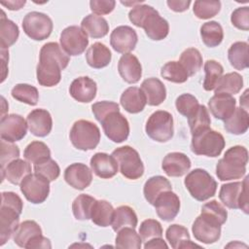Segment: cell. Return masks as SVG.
<instances>
[{
    "label": "cell",
    "mask_w": 249,
    "mask_h": 249,
    "mask_svg": "<svg viewBox=\"0 0 249 249\" xmlns=\"http://www.w3.org/2000/svg\"><path fill=\"white\" fill-rule=\"evenodd\" d=\"M115 243L118 248L140 249L142 246V238L135 231L134 228L125 227L117 231Z\"/></svg>",
    "instance_id": "obj_40"
},
{
    "label": "cell",
    "mask_w": 249,
    "mask_h": 249,
    "mask_svg": "<svg viewBox=\"0 0 249 249\" xmlns=\"http://www.w3.org/2000/svg\"><path fill=\"white\" fill-rule=\"evenodd\" d=\"M81 28L83 31L91 38H102L109 32V24L107 20L94 14L88 15L81 22Z\"/></svg>",
    "instance_id": "obj_32"
},
{
    "label": "cell",
    "mask_w": 249,
    "mask_h": 249,
    "mask_svg": "<svg viewBox=\"0 0 249 249\" xmlns=\"http://www.w3.org/2000/svg\"><path fill=\"white\" fill-rule=\"evenodd\" d=\"M26 122L30 132L38 137H45L50 134L53 128V119L49 111L45 109L32 110L27 118Z\"/></svg>",
    "instance_id": "obj_20"
},
{
    "label": "cell",
    "mask_w": 249,
    "mask_h": 249,
    "mask_svg": "<svg viewBox=\"0 0 249 249\" xmlns=\"http://www.w3.org/2000/svg\"><path fill=\"white\" fill-rule=\"evenodd\" d=\"M138 219L135 211L128 205H121L114 210L113 220L111 223L114 231H118L123 228L130 227L134 228L137 226Z\"/></svg>",
    "instance_id": "obj_35"
},
{
    "label": "cell",
    "mask_w": 249,
    "mask_h": 249,
    "mask_svg": "<svg viewBox=\"0 0 249 249\" xmlns=\"http://www.w3.org/2000/svg\"><path fill=\"white\" fill-rule=\"evenodd\" d=\"M112 156L117 160L120 172L130 180H136L144 174V164L138 152L130 146H123L115 149Z\"/></svg>",
    "instance_id": "obj_8"
},
{
    "label": "cell",
    "mask_w": 249,
    "mask_h": 249,
    "mask_svg": "<svg viewBox=\"0 0 249 249\" xmlns=\"http://www.w3.org/2000/svg\"><path fill=\"white\" fill-rule=\"evenodd\" d=\"M24 33L35 41L47 39L53 28V20L49 16L40 12H30L22 19Z\"/></svg>",
    "instance_id": "obj_12"
},
{
    "label": "cell",
    "mask_w": 249,
    "mask_h": 249,
    "mask_svg": "<svg viewBox=\"0 0 249 249\" xmlns=\"http://www.w3.org/2000/svg\"><path fill=\"white\" fill-rule=\"evenodd\" d=\"M243 87V79L237 72L228 73L220 79L216 89L215 93L225 92L229 94L238 93Z\"/></svg>",
    "instance_id": "obj_42"
},
{
    "label": "cell",
    "mask_w": 249,
    "mask_h": 249,
    "mask_svg": "<svg viewBox=\"0 0 249 249\" xmlns=\"http://www.w3.org/2000/svg\"><path fill=\"white\" fill-rule=\"evenodd\" d=\"M155 206L157 215L165 222L172 221L180 210L179 196L172 191L161 193L156 199Z\"/></svg>",
    "instance_id": "obj_18"
},
{
    "label": "cell",
    "mask_w": 249,
    "mask_h": 249,
    "mask_svg": "<svg viewBox=\"0 0 249 249\" xmlns=\"http://www.w3.org/2000/svg\"><path fill=\"white\" fill-rule=\"evenodd\" d=\"M116 6V1L114 0H91L89 2V7L91 12L96 16H102L110 14Z\"/></svg>",
    "instance_id": "obj_57"
},
{
    "label": "cell",
    "mask_w": 249,
    "mask_h": 249,
    "mask_svg": "<svg viewBox=\"0 0 249 249\" xmlns=\"http://www.w3.org/2000/svg\"><path fill=\"white\" fill-rule=\"evenodd\" d=\"M166 4L170 10L177 12V13H181V12H184L189 9V7L191 5V1L190 0H188V1H174V0L170 1V0H168L166 2Z\"/></svg>",
    "instance_id": "obj_58"
},
{
    "label": "cell",
    "mask_w": 249,
    "mask_h": 249,
    "mask_svg": "<svg viewBox=\"0 0 249 249\" xmlns=\"http://www.w3.org/2000/svg\"><path fill=\"white\" fill-rule=\"evenodd\" d=\"M201 40L205 46L214 48L219 46L224 38V31L222 25L214 20L203 23L200 27Z\"/></svg>",
    "instance_id": "obj_38"
},
{
    "label": "cell",
    "mask_w": 249,
    "mask_h": 249,
    "mask_svg": "<svg viewBox=\"0 0 249 249\" xmlns=\"http://www.w3.org/2000/svg\"><path fill=\"white\" fill-rule=\"evenodd\" d=\"M19 35V30L18 25L8 19L5 13L2 11V16L0 19V46L1 49L8 50L9 47L14 45Z\"/></svg>",
    "instance_id": "obj_39"
},
{
    "label": "cell",
    "mask_w": 249,
    "mask_h": 249,
    "mask_svg": "<svg viewBox=\"0 0 249 249\" xmlns=\"http://www.w3.org/2000/svg\"><path fill=\"white\" fill-rule=\"evenodd\" d=\"M95 200L96 199L94 197L89 195H86V194L79 195L72 203V211H73L74 217L77 220H81V221L90 219L91 209Z\"/></svg>",
    "instance_id": "obj_45"
},
{
    "label": "cell",
    "mask_w": 249,
    "mask_h": 249,
    "mask_svg": "<svg viewBox=\"0 0 249 249\" xmlns=\"http://www.w3.org/2000/svg\"><path fill=\"white\" fill-rule=\"evenodd\" d=\"M221 10V2L213 0H197L194 4V14L197 18L208 19L215 17Z\"/></svg>",
    "instance_id": "obj_49"
},
{
    "label": "cell",
    "mask_w": 249,
    "mask_h": 249,
    "mask_svg": "<svg viewBox=\"0 0 249 249\" xmlns=\"http://www.w3.org/2000/svg\"><path fill=\"white\" fill-rule=\"evenodd\" d=\"M27 248H52V244L49 238L41 234L37 236L34 240H32V242L28 245Z\"/></svg>",
    "instance_id": "obj_59"
},
{
    "label": "cell",
    "mask_w": 249,
    "mask_h": 249,
    "mask_svg": "<svg viewBox=\"0 0 249 249\" xmlns=\"http://www.w3.org/2000/svg\"><path fill=\"white\" fill-rule=\"evenodd\" d=\"M175 106L181 115L189 118L197 110L199 103L194 95L190 93H183L176 98Z\"/></svg>",
    "instance_id": "obj_50"
},
{
    "label": "cell",
    "mask_w": 249,
    "mask_h": 249,
    "mask_svg": "<svg viewBox=\"0 0 249 249\" xmlns=\"http://www.w3.org/2000/svg\"><path fill=\"white\" fill-rule=\"evenodd\" d=\"M121 105L123 108L131 114H137L144 110L146 106V97L141 90V89L137 87H129L127 88L121 95L120 98Z\"/></svg>",
    "instance_id": "obj_27"
},
{
    "label": "cell",
    "mask_w": 249,
    "mask_h": 249,
    "mask_svg": "<svg viewBox=\"0 0 249 249\" xmlns=\"http://www.w3.org/2000/svg\"><path fill=\"white\" fill-rule=\"evenodd\" d=\"M204 72L205 78L203 81V89L207 91L215 89L223 76V66L216 60L209 59L204 63Z\"/></svg>",
    "instance_id": "obj_43"
},
{
    "label": "cell",
    "mask_w": 249,
    "mask_h": 249,
    "mask_svg": "<svg viewBox=\"0 0 249 249\" xmlns=\"http://www.w3.org/2000/svg\"><path fill=\"white\" fill-rule=\"evenodd\" d=\"M111 58L112 53L110 50L100 42L92 44L86 53V59L88 64L95 69H100L109 65Z\"/></svg>",
    "instance_id": "obj_31"
},
{
    "label": "cell",
    "mask_w": 249,
    "mask_h": 249,
    "mask_svg": "<svg viewBox=\"0 0 249 249\" xmlns=\"http://www.w3.org/2000/svg\"><path fill=\"white\" fill-rule=\"evenodd\" d=\"M90 167L93 173L101 179H110L114 177L119 170L115 158L106 153L94 154L90 159Z\"/></svg>",
    "instance_id": "obj_24"
},
{
    "label": "cell",
    "mask_w": 249,
    "mask_h": 249,
    "mask_svg": "<svg viewBox=\"0 0 249 249\" xmlns=\"http://www.w3.org/2000/svg\"><path fill=\"white\" fill-rule=\"evenodd\" d=\"M138 41L136 31L127 25L116 27L110 35L111 47L120 53H128L133 51Z\"/></svg>",
    "instance_id": "obj_17"
},
{
    "label": "cell",
    "mask_w": 249,
    "mask_h": 249,
    "mask_svg": "<svg viewBox=\"0 0 249 249\" xmlns=\"http://www.w3.org/2000/svg\"><path fill=\"white\" fill-rule=\"evenodd\" d=\"M162 232L163 231L160 223L154 219L144 220L139 228V235L144 242L156 237H161Z\"/></svg>",
    "instance_id": "obj_51"
},
{
    "label": "cell",
    "mask_w": 249,
    "mask_h": 249,
    "mask_svg": "<svg viewBox=\"0 0 249 249\" xmlns=\"http://www.w3.org/2000/svg\"><path fill=\"white\" fill-rule=\"evenodd\" d=\"M118 71L123 80L128 84L139 82L142 76V66L138 58L128 53L121 56L118 63Z\"/></svg>",
    "instance_id": "obj_25"
},
{
    "label": "cell",
    "mask_w": 249,
    "mask_h": 249,
    "mask_svg": "<svg viewBox=\"0 0 249 249\" xmlns=\"http://www.w3.org/2000/svg\"><path fill=\"white\" fill-rule=\"evenodd\" d=\"M64 180L70 187L76 190H84L90 185L92 173L85 163L75 162L64 170Z\"/></svg>",
    "instance_id": "obj_19"
},
{
    "label": "cell",
    "mask_w": 249,
    "mask_h": 249,
    "mask_svg": "<svg viewBox=\"0 0 249 249\" xmlns=\"http://www.w3.org/2000/svg\"><path fill=\"white\" fill-rule=\"evenodd\" d=\"M223 224L214 216L206 212L195 220L192 226V231L196 240L205 244H212L221 236V226Z\"/></svg>",
    "instance_id": "obj_11"
},
{
    "label": "cell",
    "mask_w": 249,
    "mask_h": 249,
    "mask_svg": "<svg viewBox=\"0 0 249 249\" xmlns=\"http://www.w3.org/2000/svg\"><path fill=\"white\" fill-rule=\"evenodd\" d=\"M2 181L7 179L14 185H18L21 181L31 173V165L28 161L21 159H16L1 169Z\"/></svg>",
    "instance_id": "obj_28"
},
{
    "label": "cell",
    "mask_w": 249,
    "mask_h": 249,
    "mask_svg": "<svg viewBox=\"0 0 249 249\" xmlns=\"http://www.w3.org/2000/svg\"><path fill=\"white\" fill-rule=\"evenodd\" d=\"M19 186L24 197L34 204L44 202L50 194V181L35 172L28 174Z\"/></svg>",
    "instance_id": "obj_13"
},
{
    "label": "cell",
    "mask_w": 249,
    "mask_h": 249,
    "mask_svg": "<svg viewBox=\"0 0 249 249\" xmlns=\"http://www.w3.org/2000/svg\"><path fill=\"white\" fill-rule=\"evenodd\" d=\"M19 157V149L17 145L12 144L11 142H7L5 140L1 141V169L5 168L8 163L12 160L18 159Z\"/></svg>",
    "instance_id": "obj_54"
},
{
    "label": "cell",
    "mask_w": 249,
    "mask_h": 249,
    "mask_svg": "<svg viewBox=\"0 0 249 249\" xmlns=\"http://www.w3.org/2000/svg\"><path fill=\"white\" fill-rule=\"evenodd\" d=\"M27 122L18 114H10L1 117L0 135L1 139L7 142L21 140L27 132Z\"/></svg>",
    "instance_id": "obj_16"
},
{
    "label": "cell",
    "mask_w": 249,
    "mask_h": 249,
    "mask_svg": "<svg viewBox=\"0 0 249 249\" xmlns=\"http://www.w3.org/2000/svg\"><path fill=\"white\" fill-rule=\"evenodd\" d=\"M231 21L236 28L247 31L249 29V8L245 6L235 9L231 13Z\"/></svg>",
    "instance_id": "obj_55"
},
{
    "label": "cell",
    "mask_w": 249,
    "mask_h": 249,
    "mask_svg": "<svg viewBox=\"0 0 249 249\" xmlns=\"http://www.w3.org/2000/svg\"><path fill=\"white\" fill-rule=\"evenodd\" d=\"M114 210L115 209L112 204L107 200H95L91 209L90 220L99 227H108L112 223Z\"/></svg>",
    "instance_id": "obj_36"
},
{
    "label": "cell",
    "mask_w": 249,
    "mask_h": 249,
    "mask_svg": "<svg viewBox=\"0 0 249 249\" xmlns=\"http://www.w3.org/2000/svg\"><path fill=\"white\" fill-rule=\"evenodd\" d=\"M249 126V114L245 108H235L233 113L224 121L225 129L235 135L243 134Z\"/></svg>",
    "instance_id": "obj_33"
},
{
    "label": "cell",
    "mask_w": 249,
    "mask_h": 249,
    "mask_svg": "<svg viewBox=\"0 0 249 249\" xmlns=\"http://www.w3.org/2000/svg\"><path fill=\"white\" fill-rule=\"evenodd\" d=\"M167 244L161 237H156L153 239H150L145 242L144 248L145 249H150V248H167Z\"/></svg>",
    "instance_id": "obj_60"
},
{
    "label": "cell",
    "mask_w": 249,
    "mask_h": 249,
    "mask_svg": "<svg viewBox=\"0 0 249 249\" xmlns=\"http://www.w3.org/2000/svg\"><path fill=\"white\" fill-rule=\"evenodd\" d=\"M248 151L245 147L236 145L229 148L224 157L218 160L216 175L221 181L240 179L246 173Z\"/></svg>",
    "instance_id": "obj_4"
},
{
    "label": "cell",
    "mask_w": 249,
    "mask_h": 249,
    "mask_svg": "<svg viewBox=\"0 0 249 249\" xmlns=\"http://www.w3.org/2000/svg\"><path fill=\"white\" fill-rule=\"evenodd\" d=\"M171 183L163 176L157 175L149 178L143 188V194L150 204H154L157 197L165 191H171Z\"/></svg>",
    "instance_id": "obj_34"
},
{
    "label": "cell",
    "mask_w": 249,
    "mask_h": 249,
    "mask_svg": "<svg viewBox=\"0 0 249 249\" xmlns=\"http://www.w3.org/2000/svg\"><path fill=\"white\" fill-rule=\"evenodd\" d=\"M60 46L68 55H79L83 53L88 45V35L77 25H71L64 28L60 34Z\"/></svg>",
    "instance_id": "obj_14"
},
{
    "label": "cell",
    "mask_w": 249,
    "mask_h": 249,
    "mask_svg": "<svg viewBox=\"0 0 249 249\" xmlns=\"http://www.w3.org/2000/svg\"><path fill=\"white\" fill-rule=\"evenodd\" d=\"M92 113L95 117V119L101 123L110 113L113 112H119V104L113 101H99L91 106Z\"/></svg>",
    "instance_id": "obj_53"
},
{
    "label": "cell",
    "mask_w": 249,
    "mask_h": 249,
    "mask_svg": "<svg viewBox=\"0 0 249 249\" xmlns=\"http://www.w3.org/2000/svg\"><path fill=\"white\" fill-rule=\"evenodd\" d=\"M129 20L137 27L145 30L146 35L154 41L164 39L169 32V24L159 12L147 4H138L129 11Z\"/></svg>",
    "instance_id": "obj_2"
},
{
    "label": "cell",
    "mask_w": 249,
    "mask_h": 249,
    "mask_svg": "<svg viewBox=\"0 0 249 249\" xmlns=\"http://www.w3.org/2000/svg\"><path fill=\"white\" fill-rule=\"evenodd\" d=\"M100 124L105 135L115 143L125 141L129 135V124L120 111L110 113Z\"/></svg>",
    "instance_id": "obj_15"
},
{
    "label": "cell",
    "mask_w": 249,
    "mask_h": 249,
    "mask_svg": "<svg viewBox=\"0 0 249 249\" xmlns=\"http://www.w3.org/2000/svg\"><path fill=\"white\" fill-rule=\"evenodd\" d=\"M248 44L246 42H235L228 51V58L231 65L236 70L246 69L249 65Z\"/></svg>",
    "instance_id": "obj_37"
},
{
    "label": "cell",
    "mask_w": 249,
    "mask_h": 249,
    "mask_svg": "<svg viewBox=\"0 0 249 249\" xmlns=\"http://www.w3.org/2000/svg\"><path fill=\"white\" fill-rule=\"evenodd\" d=\"M191 165L188 156L180 152H172L163 158L161 168L170 177H180L190 170Z\"/></svg>",
    "instance_id": "obj_23"
},
{
    "label": "cell",
    "mask_w": 249,
    "mask_h": 249,
    "mask_svg": "<svg viewBox=\"0 0 249 249\" xmlns=\"http://www.w3.org/2000/svg\"><path fill=\"white\" fill-rule=\"evenodd\" d=\"M236 100L229 93L219 92L215 93L208 101V108L211 114L219 120L225 121L235 110Z\"/></svg>",
    "instance_id": "obj_22"
},
{
    "label": "cell",
    "mask_w": 249,
    "mask_h": 249,
    "mask_svg": "<svg viewBox=\"0 0 249 249\" xmlns=\"http://www.w3.org/2000/svg\"><path fill=\"white\" fill-rule=\"evenodd\" d=\"M41 234L42 229L39 224L32 220H26L18 225L14 233V241L18 246L27 248L32 240Z\"/></svg>",
    "instance_id": "obj_29"
},
{
    "label": "cell",
    "mask_w": 249,
    "mask_h": 249,
    "mask_svg": "<svg viewBox=\"0 0 249 249\" xmlns=\"http://www.w3.org/2000/svg\"><path fill=\"white\" fill-rule=\"evenodd\" d=\"M188 123L192 135L203 129L209 128L211 120L208 113V109L204 105L199 104L197 110L191 117L188 118Z\"/></svg>",
    "instance_id": "obj_48"
},
{
    "label": "cell",
    "mask_w": 249,
    "mask_h": 249,
    "mask_svg": "<svg viewBox=\"0 0 249 249\" xmlns=\"http://www.w3.org/2000/svg\"><path fill=\"white\" fill-rule=\"evenodd\" d=\"M72 145L82 151L93 150L100 141L99 127L88 120H79L75 122L69 133Z\"/></svg>",
    "instance_id": "obj_7"
},
{
    "label": "cell",
    "mask_w": 249,
    "mask_h": 249,
    "mask_svg": "<svg viewBox=\"0 0 249 249\" xmlns=\"http://www.w3.org/2000/svg\"><path fill=\"white\" fill-rule=\"evenodd\" d=\"M0 207V245L3 246L18 227L23 202L14 192H3Z\"/></svg>",
    "instance_id": "obj_3"
},
{
    "label": "cell",
    "mask_w": 249,
    "mask_h": 249,
    "mask_svg": "<svg viewBox=\"0 0 249 249\" xmlns=\"http://www.w3.org/2000/svg\"><path fill=\"white\" fill-rule=\"evenodd\" d=\"M248 176L243 182H232L222 185L219 192V198L229 208L241 209L248 214Z\"/></svg>",
    "instance_id": "obj_9"
},
{
    "label": "cell",
    "mask_w": 249,
    "mask_h": 249,
    "mask_svg": "<svg viewBox=\"0 0 249 249\" xmlns=\"http://www.w3.org/2000/svg\"><path fill=\"white\" fill-rule=\"evenodd\" d=\"M23 157L27 161L37 164L50 159L51 151L44 142L33 141L24 149Z\"/></svg>",
    "instance_id": "obj_44"
},
{
    "label": "cell",
    "mask_w": 249,
    "mask_h": 249,
    "mask_svg": "<svg viewBox=\"0 0 249 249\" xmlns=\"http://www.w3.org/2000/svg\"><path fill=\"white\" fill-rule=\"evenodd\" d=\"M190 195L198 201H204L215 196L217 182L204 169L196 168L189 172L184 181Z\"/></svg>",
    "instance_id": "obj_5"
},
{
    "label": "cell",
    "mask_w": 249,
    "mask_h": 249,
    "mask_svg": "<svg viewBox=\"0 0 249 249\" xmlns=\"http://www.w3.org/2000/svg\"><path fill=\"white\" fill-rule=\"evenodd\" d=\"M25 0H18V1H8V2H1V5L7 7L11 11H18L21 9L25 5Z\"/></svg>",
    "instance_id": "obj_61"
},
{
    "label": "cell",
    "mask_w": 249,
    "mask_h": 249,
    "mask_svg": "<svg viewBox=\"0 0 249 249\" xmlns=\"http://www.w3.org/2000/svg\"><path fill=\"white\" fill-rule=\"evenodd\" d=\"M179 62L187 71L189 76L196 74L202 66V56L197 49H186L180 55Z\"/></svg>",
    "instance_id": "obj_41"
},
{
    "label": "cell",
    "mask_w": 249,
    "mask_h": 249,
    "mask_svg": "<svg viewBox=\"0 0 249 249\" xmlns=\"http://www.w3.org/2000/svg\"><path fill=\"white\" fill-rule=\"evenodd\" d=\"M141 90L146 97V103L150 106H158L166 98V89L158 78H148L141 84Z\"/></svg>",
    "instance_id": "obj_26"
},
{
    "label": "cell",
    "mask_w": 249,
    "mask_h": 249,
    "mask_svg": "<svg viewBox=\"0 0 249 249\" xmlns=\"http://www.w3.org/2000/svg\"><path fill=\"white\" fill-rule=\"evenodd\" d=\"M160 75L163 79L177 84L185 83L189 75L179 61H168L160 69Z\"/></svg>",
    "instance_id": "obj_47"
},
{
    "label": "cell",
    "mask_w": 249,
    "mask_h": 249,
    "mask_svg": "<svg viewBox=\"0 0 249 249\" xmlns=\"http://www.w3.org/2000/svg\"><path fill=\"white\" fill-rule=\"evenodd\" d=\"M97 92L96 83L89 77H79L75 79L69 88L70 95L82 103H89L92 101Z\"/></svg>",
    "instance_id": "obj_21"
},
{
    "label": "cell",
    "mask_w": 249,
    "mask_h": 249,
    "mask_svg": "<svg viewBox=\"0 0 249 249\" xmlns=\"http://www.w3.org/2000/svg\"><path fill=\"white\" fill-rule=\"evenodd\" d=\"M201 212H206L216 217L223 225L226 223L228 218V212L226 208L217 200H211L203 204L201 207Z\"/></svg>",
    "instance_id": "obj_56"
},
{
    "label": "cell",
    "mask_w": 249,
    "mask_h": 249,
    "mask_svg": "<svg viewBox=\"0 0 249 249\" xmlns=\"http://www.w3.org/2000/svg\"><path fill=\"white\" fill-rule=\"evenodd\" d=\"M192 136L191 150L196 155L216 158L220 156L225 148L226 142L224 136L210 127L196 132Z\"/></svg>",
    "instance_id": "obj_6"
},
{
    "label": "cell",
    "mask_w": 249,
    "mask_h": 249,
    "mask_svg": "<svg viewBox=\"0 0 249 249\" xmlns=\"http://www.w3.org/2000/svg\"><path fill=\"white\" fill-rule=\"evenodd\" d=\"M70 61L69 55L55 42L46 43L40 50L39 63L36 68L38 83L43 87H54L61 80V70Z\"/></svg>",
    "instance_id": "obj_1"
},
{
    "label": "cell",
    "mask_w": 249,
    "mask_h": 249,
    "mask_svg": "<svg viewBox=\"0 0 249 249\" xmlns=\"http://www.w3.org/2000/svg\"><path fill=\"white\" fill-rule=\"evenodd\" d=\"M12 96L19 102L34 106L38 103V89L28 84H18L12 89Z\"/></svg>",
    "instance_id": "obj_46"
},
{
    "label": "cell",
    "mask_w": 249,
    "mask_h": 249,
    "mask_svg": "<svg viewBox=\"0 0 249 249\" xmlns=\"http://www.w3.org/2000/svg\"><path fill=\"white\" fill-rule=\"evenodd\" d=\"M145 131L151 139L157 142H167L174 133L172 115L163 110L154 112L146 123Z\"/></svg>",
    "instance_id": "obj_10"
},
{
    "label": "cell",
    "mask_w": 249,
    "mask_h": 249,
    "mask_svg": "<svg viewBox=\"0 0 249 249\" xmlns=\"http://www.w3.org/2000/svg\"><path fill=\"white\" fill-rule=\"evenodd\" d=\"M34 172L42 175L50 182H52L58 178L60 174V168L56 161L50 158L45 161L34 164Z\"/></svg>",
    "instance_id": "obj_52"
},
{
    "label": "cell",
    "mask_w": 249,
    "mask_h": 249,
    "mask_svg": "<svg viewBox=\"0 0 249 249\" xmlns=\"http://www.w3.org/2000/svg\"><path fill=\"white\" fill-rule=\"evenodd\" d=\"M165 236L173 249L200 247L199 245L192 242L188 230L181 225L173 224L169 226L165 231Z\"/></svg>",
    "instance_id": "obj_30"
}]
</instances>
